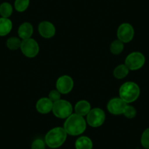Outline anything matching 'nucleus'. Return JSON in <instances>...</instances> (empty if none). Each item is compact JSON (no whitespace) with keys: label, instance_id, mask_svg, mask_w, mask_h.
Here are the masks:
<instances>
[{"label":"nucleus","instance_id":"obj_1","mask_svg":"<svg viewBox=\"0 0 149 149\" xmlns=\"http://www.w3.org/2000/svg\"><path fill=\"white\" fill-rule=\"evenodd\" d=\"M86 127L87 123L85 117L74 113L66 118L63 126L67 134L71 136H78L82 134L86 130Z\"/></svg>","mask_w":149,"mask_h":149},{"label":"nucleus","instance_id":"obj_2","mask_svg":"<svg viewBox=\"0 0 149 149\" xmlns=\"http://www.w3.org/2000/svg\"><path fill=\"white\" fill-rule=\"evenodd\" d=\"M67 135L68 134L64 130V127H54L50 130L45 134V144L50 148H58L65 143Z\"/></svg>","mask_w":149,"mask_h":149},{"label":"nucleus","instance_id":"obj_3","mask_svg":"<svg viewBox=\"0 0 149 149\" xmlns=\"http://www.w3.org/2000/svg\"><path fill=\"white\" fill-rule=\"evenodd\" d=\"M119 97L127 104L134 102L140 97V89L136 83L127 81L120 86L118 90Z\"/></svg>","mask_w":149,"mask_h":149},{"label":"nucleus","instance_id":"obj_4","mask_svg":"<svg viewBox=\"0 0 149 149\" xmlns=\"http://www.w3.org/2000/svg\"><path fill=\"white\" fill-rule=\"evenodd\" d=\"M72 105L69 101L61 99L54 103L52 113L55 117L60 119H66L73 113Z\"/></svg>","mask_w":149,"mask_h":149},{"label":"nucleus","instance_id":"obj_5","mask_svg":"<svg viewBox=\"0 0 149 149\" xmlns=\"http://www.w3.org/2000/svg\"><path fill=\"white\" fill-rule=\"evenodd\" d=\"M146 63V57L139 51L132 52L126 57L124 64L131 71H136L144 66Z\"/></svg>","mask_w":149,"mask_h":149},{"label":"nucleus","instance_id":"obj_6","mask_svg":"<svg viewBox=\"0 0 149 149\" xmlns=\"http://www.w3.org/2000/svg\"><path fill=\"white\" fill-rule=\"evenodd\" d=\"M106 116L104 110L100 107L91 108L86 116L87 124L94 128H97L102 125L105 121Z\"/></svg>","mask_w":149,"mask_h":149},{"label":"nucleus","instance_id":"obj_7","mask_svg":"<svg viewBox=\"0 0 149 149\" xmlns=\"http://www.w3.org/2000/svg\"><path fill=\"white\" fill-rule=\"evenodd\" d=\"M21 49L22 54L29 58H34L40 52V45L38 42L33 38L23 40L21 42Z\"/></svg>","mask_w":149,"mask_h":149},{"label":"nucleus","instance_id":"obj_8","mask_svg":"<svg viewBox=\"0 0 149 149\" xmlns=\"http://www.w3.org/2000/svg\"><path fill=\"white\" fill-rule=\"evenodd\" d=\"M134 36V29L129 23H123L118 26L117 30L118 40L124 43H128L133 40Z\"/></svg>","mask_w":149,"mask_h":149},{"label":"nucleus","instance_id":"obj_9","mask_svg":"<svg viewBox=\"0 0 149 149\" xmlns=\"http://www.w3.org/2000/svg\"><path fill=\"white\" fill-rule=\"evenodd\" d=\"M74 87V81L67 74L61 75L57 79L56 83V89L61 94H67L71 92Z\"/></svg>","mask_w":149,"mask_h":149},{"label":"nucleus","instance_id":"obj_10","mask_svg":"<svg viewBox=\"0 0 149 149\" xmlns=\"http://www.w3.org/2000/svg\"><path fill=\"white\" fill-rule=\"evenodd\" d=\"M127 104V103L120 97H113L107 102V109L112 115L119 116L123 114V112Z\"/></svg>","mask_w":149,"mask_h":149},{"label":"nucleus","instance_id":"obj_11","mask_svg":"<svg viewBox=\"0 0 149 149\" xmlns=\"http://www.w3.org/2000/svg\"><path fill=\"white\" fill-rule=\"evenodd\" d=\"M38 32L40 35L45 39H51L56 34V27L54 24L48 21H41L38 25Z\"/></svg>","mask_w":149,"mask_h":149},{"label":"nucleus","instance_id":"obj_12","mask_svg":"<svg viewBox=\"0 0 149 149\" xmlns=\"http://www.w3.org/2000/svg\"><path fill=\"white\" fill-rule=\"evenodd\" d=\"M54 102L48 97H42L36 103V110L41 114H48L52 112Z\"/></svg>","mask_w":149,"mask_h":149},{"label":"nucleus","instance_id":"obj_13","mask_svg":"<svg viewBox=\"0 0 149 149\" xmlns=\"http://www.w3.org/2000/svg\"><path fill=\"white\" fill-rule=\"evenodd\" d=\"M34 33V27L29 22H24L19 26L18 29V34L21 40H26L31 38Z\"/></svg>","mask_w":149,"mask_h":149},{"label":"nucleus","instance_id":"obj_14","mask_svg":"<svg viewBox=\"0 0 149 149\" xmlns=\"http://www.w3.org/2000/svg\"><path fill=\"white\" fill-rule=\"evenodd\" d=\"M91 110V104L89 102L86 101V100H80V101L77 102L74 107V113L84 117L86 116Z\"/></svg>","mask_w":149,"mask_h":149},{"label":"nucleus","instance_id":"obj_15","mask_svg":"<svg viewBox=\"0 0 149 149\" xmlns=\"http://www.w3.org/2000/svg\"><path fill=\"white\" fill-rule=\"evenodd\" d=\"M74 147L75 149H92L93 142L87 136H81L75 140Z\"/></svg>","mask_w":149,"mask_h":149},{"label":"nucleus","instance_id":"obj_16","mask_svg":"<svg viewBox=\"0 0 149 149\" xmlns=\"http://www.w3.org/2000/svg\"><path fill=\"white\" fill-rule=\"evenodd\" d=\"M13 29V23L10 19L0 18V37H5L10 34Z\"/></svg>","mask_w":149,"mask_h":149},{"label":"nucleus","instance_id":"obj_17","mask_svg":"<svg viewBox=\"0 0 149 149\" xmlns=\"http://www.w3.org/2000/svg\"><path fill=\"white\" fill-rule=\"evenodd\" d=\"M130 70H129L128 67L125 65L124 64H119L117 67H115V69L113 70V76L114 78H116V79L121 80L125 78L129 74Z\"/></svg>","mask_w":149,"mask_h":149},{"label":"nucleus","instance_id":"obj_18","mask_svg":"<svg viewBox=\"0 0 149 149\" xmlns=\"http://www.w3.org/2000/svg\"><path fill=\"white\" fill-rule=\"evenodd\" d=\"M124 49V43L119 40H115L112 42L110 46V51L113 55H119Z\"/></svg>","mask_w":149,"mask_h":149},{"label":"nucleus","instance_id":"obj_19","mask_svg":"<svg viewBox=\"0 0 149 149\" xmlns=\"http://www.w3.org/2000/svg\"><path fill=\"white\" fill-rule=\"evenodd\" d=\"M13 8L9 2H3L0 5V15L2 18H9L13 14Z\"/></svg>","mask_w":149,"mask_h":149},{"label":"nucleus","instance_id":"obj_20","mask_svg":"<svg viewBox=\"0 0 149 149\" xmlns=\"http://www.w3.org/2000/svg\"><path fill=\"white\" fill-rule=\"evenodd\" d=\"M22 40L19 37H11L7 40L6 45L7 47L11 51H15V50L20 49L21 45Z\"/></svg>","mask_w":149,"mask_h":149},{"label":"nucleus","instance_id":"obj_21","mask_svg":"<svg viewBox=\"0 0 149 149\" xmlns=\"http://www.w3.org/2000/svg\"><path fill=\"white\" fill-rule=\"evenodd\" d=\"M29 4L30 0H15L14 8L18 12L23 13L28 9Z\"/></svg>","mask_w":149,"mask_h":149},{"label":"nucleus","instance_id":"obj_22","mask_svg":"<svg viewBox=\"0 0 149 149\" xmlns=\"http://www.w3.org/2000/svg\"><path fill=\"white\" fill-rule=\"evenodd\" d=\"M123 115L126 118L132 119V118H134L137 115V110H136L135 107H133L132 105H130L127 104L123 112Z\"/></svg>","mask_w":149,"mask_h":149},{"label":"nucleus","instance_id":"obj_23","mask_svg":"<svg viewBox=\"0 0 149 149\" xmlns=\"http://www.w3.org/2000/svg\"><path fill=\"white\" fill-rule=\"evenodd\" d=\"M140 143L142 146L146 149H149V128L144 130L141 135Z\"/></svg>","mask_w":149,"mask_h":149},{"label":"nucleus","instance_id":"obj_24","mask_svg":"<svg viewBox=\"0 0 149 149\" xmlns=\"http://www.w3.org/2000/svg\"><path fill=\"white\" fill-rule=\"evenodd\" d=\"M45 140L41 138H37L32 142L31 146V149H45Z\"/></svg>","mask_w":149,"mask_h":149},{"label":"nucleus","instance_id":"obj_25","mask_svg":"<svg viewBox=\"0 0 149 149\" xmlns=\"http://www.w3.org/2000/svg\"><path fill=\"white\" fill-rule=\"evenodd\" d=\"M48 98L53 102H56L58 101V100H61V94L58 91L57 89L52 90L49 92L48 94Z\"/></svg>","mask_w":149,"mask_h":149}]
</instances>
